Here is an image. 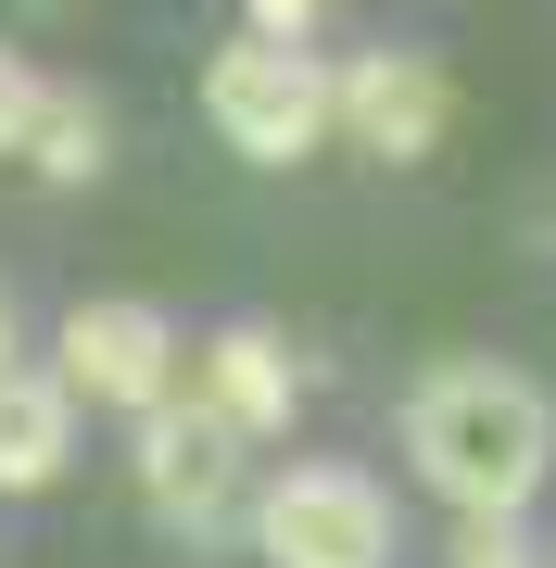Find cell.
Instances as JSON below:
<instances>
[{
    "instance_id": "6da1fadb",
    "label": "cell",
    "mask_w": 556,
    "mask_h": 568,
    "mask_svg": "<svg viewBox=\"0 0 556 568\" xmlns=\"http://www.w3.org/2000/svg\"><path fill=\"white\" fill-rule=\"evenodd\" d=\"M405 467L443 493L455 518H532V493H544V467H556L544 379H518V366H494V354L431 366L417 405H405Z\"/></svg>"
},
{
    "instance_id": "7a4b0ae2",
    "label": "cell",
    "mask_w": 556,
    "mask_h": 568,
    "mask_svg": "<svg viewBox=\"0 0 556 568\" xmlns=\"http://www.w3.org/2000/svg\"><path fill=\"white\" fill-rule=\"evenodd\" d=\"M203 114L241 164H304L330 140V63L304 39H228L203 63Z\"/></svg>"
},
{
    "instance_id": "3957f363",
    "label": "cell",
    "mask_w": 556,
    "mask_h": 568,
    "mask_svg": "<svg viewBox=\"0 0 556 568\" xmlns=\"http://www.w3.org/2000/svg\"><path fill=\"white\" fill-rule=\"evenodd\" d=\"M253 544H266V568H392V493L367 467L316 455V467H291V480H266Z\"/></svg>"
},
{
    "instance_id": "277c9868",
    "label": "cell",
    "mask_w": 556,
    "mask_h": 568,
    "mask_svg": "<svg viewBox=\"0 0 556 568\" xmlns=\"http://www.w3.org/2000/svg\"><path fill=\"white\" fill-rule=\"evenodd\" d=\"M330 126L380 164H417L455 126V77L431 51H354V63H330Z\"/></svg>"
},
{
    "instance_id": "5b68a950",
    "label": "cell",
    "mask_w": 556,
    "mask_h": 568,
    "mask_svg": "<svg viewBox=\"0 0 556 568\" xmlns=\"http://www.w3.org/2000/svg\"><path fill=\"white\" fill-rule=\"evenodd\" d=\"M51 379L77 392V405L152 417V405H178V328L152 316V304H77L63 342H51Z\"/></svg>"
},
{
    "instance_id": "8992f818",
    "label": "cell",
    "mask_w": 556,
    "mask_h": 568,
    "mask_svg": "<svg viewBox=\"0 0 556 568\" xmlns=\"http://www.w3.org/2000/svg\"><path fill=\"white\" fill-rule=\"evenodd\" d=\"M140 493H152V518H165V530H215L228 493H241V443L178 392V405L140 417Z\"/></svg>"
},
{
    "instance_id": "52a82bcc",
    "label": "cell",
    "mask_w": 556,
    "mask_h": 568,
    "mask_svg": "<svg viewBox=\"0 0 556 568\" xmlns=\"http://www.w3.org/2000/svg\"><path fill=\"white\" fill-rule=\"evenodd\" d=\"M190 405H203L228 443H266V429H291V405H304V379H291V342H279L266 316L215 328V342H203V379H190Z\"/></svg>"
},
{
    "instance_id": "ba28073f",
    "label": "cell",
    "mask_w": 556,
    "mask_h": 568,
    "mask_svg": "<svg viewBox=\"0 0 556 568\" xmlns=\"http://www.w3.org/2000/svg\"><path fill=\"white\" fill-rule=\"evenodd\" d=\"M77 455V392L39 366H0V493H51Z\"/></svg>"
},
{
    "instance_id": "9c48e42d",
    "label": "cell",
    "mask_w": 556,
    "mask_h": 568,
    "mask_svg": "<svg viewBox=\"0 0 556 568\" xmlns=\"http://www.w3.org/2000/svg\"><path fill=\"white\" fill-rule=\"evenodd\" d=\"M26 164H39L51 190H89V178H102V164H114V114L89 102V89H63V77H51L39 126H26Z\"/></svg>"
},
{
    "instance_id": "30bf717a",
    "label": "cell",
    "mask_w": 556,
    "mask_h": 568,
    "mask_svg": "<svg viewBox=\"0 0 556 568\" xmlns=\"http://www.w3.org/2000/svg\"><path fill=\"white\" fill-rule=\"evenodd\" d=\"M39 102H51V77L26 51H0V152H26V126H39Z\"/></svg>"
},
{
    "instance_id": "8fae6325",
    "label": "cell",
    "mask_w": 556,
    "mask_h": 568,
    "mask_svg": "<svg viewBox=\"0 0 556 568\" xmlns=\"http://www.w3.org/2000/svg\"><path fill=\"white\" fill-rule=\"evenodd\" d=\"M455 568H544V556H532L518 518H468V530H455Z\"/></svg>"
},
{
    "instance_id": "7c38bea8",
    "label": "cell",
    "mask_w": 556,
    "mask_h": 568,
    "mask_svg": "<svg viewBox=\"0 0 556 568\" xmlns=\"http://www.w3.org/2000/svg\"><path fill=\"white\" fill-rule=\"evenodd\" d=\"M241 13H253V26H241V39H304V26H316V13H330V0H241Z\"/></svg>"
},
{
    "instance_id": "4fadbf2b",
    "label": "cell",
    "mask_w": 556,
    "mask_h": 568,
    "mask_svg": "<svg viewBox=\"0 0 556 568\" xmlns=\"http://www.w3.org/2000/svg\"><path fill=\"white\" fill-rule=\"evenodd\" d=\"M0 366H13V291H0Z\"/></svg>"
}]
</instances>
